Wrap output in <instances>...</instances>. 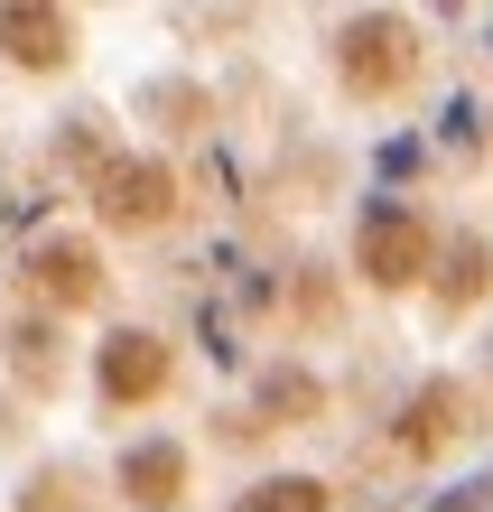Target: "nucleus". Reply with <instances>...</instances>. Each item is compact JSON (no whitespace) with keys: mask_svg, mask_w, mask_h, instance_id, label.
<instances>
[{"mask_svg":"<svg viewBox=\"0 0 493 512\" xmlns=\"http://www.w3.org/2000/svg\"><path fill=\"white\" fill-rule=\"evenodd\" d=\"M400 75H410V28L400 19H354L345 28V84L354 94H382Z\"/></svg>","mask_w":493,"mask_h":512,"instance_id":"f257e3e1","label":"nucleus"},{"mask_svg":"<svg viewBox=\"0 0 493 512\" xmlns=\"http://www.w3.org/2000/svg\"><path fill=\"white\" fill-rule=\"evenodd\" d=\"M419 252H428V233H419L410 215H400V205L363 224V280H382V289H410V280H419Z\"/></svg>","mask_w":493,"mask_h":512,"instance_id":"f03ea898","label":"nucleus"},{"mask_svg":"<svg viewBox=\"0 0 493 512\" xmlns=\"http://www.w3.org/2000/svg\"><path fill=\"white\" fill-rule=\"evenodd\" d=\"M159 382H168V345H159V336H140V326H131V336L103 345V401L131 410V401H149Z\"/></svg>","mask_w":493,"mask_h":512,"instance_id":"7ed1b4c3","label":"nucleus"},{"mask_svg":"<svg viewBox=\"0 0 493 512\" xmlns=\"http://www.w3.org/2000/svg\"><path fill=\"white\" fill-rule=\"evenodd\" d=\"M121 494L131 503H177L187 494V447H131V457H121Z\"/></svg>","mask_w":493,"mask_h":512,"instance_id":"20e7f679","label":"nucleus"},{"mask_svg":"<svg viewBox=\"0 0 493 512\" xmlns=\"http://www.w3.org/2000/svg\"><path fill=\"white\" fill-rule=\"evenodd\" d=\"M103 215H112V224H149V215H168V168H112Z\"/></svg>","mask_w":493,"mask_h":512,"instance_id":"39448f33","label":"nucleus"},{"mask_svg":"<svg viewBox=\"0 0 493 512\" xmlns=\"http://www.w3.org/2000/svg\"><path fill=\"white\" fill-rule=\"evenodd\" d=\"M0 47H19L28 66H56L66 56V19L56 10H0Z\"/></svg>","mask_w":493,"mask_h":512,"instance_id":"423d86ee","label":"nucleus"},{"mask_svg":"<svg viewBox=\"0 0 493 512\" xmlns=\"http://www.w3.org/2000/svg\"><path fill=\"white\" fill-rule=\"evenodd\" d=\"M456 410H466V401H456V382H428L419 391V419H400V447H419V457H428V447L456 429Z\"/></svg>","mask_w":493,"mask_h":512,"instance_id":"0eeeda50","label":"nucleus"},{"mask_svg":"<svg viewBox=\"0 0 493 512\" xmlns=\"http://www.w3.org/2000/svg\"><path fill=\"white\" fill-rule=\"evenodd\" d=\"M233 512H326V485H317V475H270V485L242 494Z\"/></svg>","mask_w":493,"mask_h":512,"instance_id":"6e6552de","label":"nucleus"},{"mask_svg":"<svg viewBox=\"0 0 493 512\" xmlns=\"http://www.w3.org/2000/svg\"><path fill=\"white\" fill-rule=\"evenodd\" d=\"M38 280H47L56 298H84V289H94V252H75V243H47V252H38Z\"/></svg>","mask_w":493,"mask_h":512,"instance_id":"1a4fd4ad","label":"nucleus"}]
</instances>
